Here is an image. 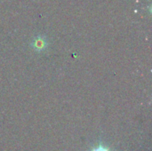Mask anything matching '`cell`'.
<instances>
[{"label":"cell","mask_w":152,"mask_h":151,"mask_svg":"<svg viewBox=\"0 0 152 151\" xmlns=\"http://www.w3.org/2000/svg\"><path fill=\"white\" fill-rule=\"evenodd\" d=\"M93 151H110L107 148L105 147H102V146H100V147H97L96 149H94Z\"/></svg>","instance_id":"1"}]
</instances>
